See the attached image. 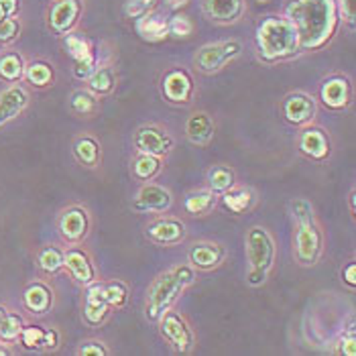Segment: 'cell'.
<instances>
[{
  "mask_svg": "<svg viewBox=\"0 0 356 356\" xmlns=\"http://www.w3.org/2000/svg\"><path fill=\"white\" fill-rule=\"evenodd\" d=\"M137 31L140 39L149 43H161L169 37V25L161 15L157 13H147L137 21Z\"/></svg>",
  "mask_w": 356,
  "mask_h": 356,
  "instance_id": "obj_22",
  "label": "cell"
},
{
  "mask_svg": "<svg viewBox=\"0 0 356 356\" xmlns=\"http://www.w3.org/2000/svg\"><path fill=\"white\" fill-rule=\"evenodd\" d=\"M243 51L241 41L230 39V41H220V43H208L197 49L193 57V63L200 72L204 74H216L224 70L230 61H234Z\"/></svg>",
  "mask_w": 356,
  "mask_h": 356,
  "instance_id": "obj_5",
  "label": "cell"
},
{
  "mask_svg": "<svg viewBox=\"0 0 356 356\" xmlns=\"http://www.w3.org/2000/svg\"><path fill=\"white\" fill-rule=\"evenodd\" d=\"M6 314H8V312H6L4 307H0V326H2V320L6 318Z\"/></svg>",
  "mask_w": 356,
  "mask_h": 356,
  "instance_id": "obj_51",
  "label": "cell"
},
{
  "mask_svg": "<svg viewBox=\"0 0 356 356\" xmlns=\"http://www.w3.org/2000/svg\"><path fill=\"white\" fill-rule=\"evenodd\" d=\"M159 171H161L159 157L138 153L137 157H135V161H133V173H135V177L140 179V181H151Z\"/></svg>",
  "mask_w": 356,
  "mask_h": 356,
  "instance_id": "obj_30",
  "label": "cell"
},
{
  "mask_svg": "<svg viewBox=\"0 0 356 356\" xmlns=\"http://www.w3.org/2000/svg\"><path fill=\"white\" fill-rule=\"evenodd\" d=\"M108 316V302L104 296L102 283H88L86 289V302H83V320L88 326H100Z\"/></svg>",
  "mask_w": 356,
  "mask_h": 356,
  "instance_id": "obj_14",
  "label": "cell"
},
{
  "mask_svg": "<svg viewBox=\"0 0 356 356\" xmlns=\"http://www.w3.org/2000/svg\"><path fill=\"white\" fill-rule=\"evenodd\" d=\"M0 78L8 83H15L19 82L21 78H25V61H23V57L15 54V51L0 55Z\"/></svg>",
  "mask_w": 356,
  "mask_h": 356,
  "instance_id": "obj_27",
  "label": "cell"
},
{
  "mask_svg": "<svg viewBox=\"0 0 356 356\" xmlns=\"http://www.w3.org/2000/svg\"><path fill=\"white\" fill-rule=\"evenodd\" d=\"M29 96L27 92L19 86H13L0 94V127L19 116L25 106H27Z\"/></svg>",
  "mask_w": 356,
  "mask_h": 356,
  "instance_id": "obj_21",
  "label": "cell"
},
{
  "mask_svg": "<svg viewBox=\"0 0 356 356\" xmlns=\"http://www.w3.org/2000/svg\"><path fill=\"white\" fill-rule=\"evenodd\" d=\"M157 0H129L127 6H124V15L131 19V21H138L140 17H145L147 13L153 10Z\"/></svg>",
  "mask_w": 356,
  "mask_h": 356,
  "instance_id": "obj_39",
  "label": "cell"
},
{
  "mask_svg": "<svg viewBox=\"0 0 356 356\" xmlns=\"http://www.w3.org/2000/svg\"><path fill=\"white\" fill-rule=\"evenodd\" d=\"M252 202H254V195L247 188H230L228 192L222 193V206L234 216L247 212L252 206Z\"/></svg>",
  "mask_w": 356,
  "mask_h": 356,
  "instance_id": "obj_25",
  "label": "cell"
},
{
  "mask_svg": "<svg viewBox=\"0 0 356 356\" xmlns=\"http://www.w3.org/2000/svg\"><path fill=\"white\" fill-rule=\"evenodd\" d=\"M165 98L175 104H188L193 96V80L186 70H171L167 72L161 82Z\"/></svg>",
  "mask_w": 356,
  "mask_h": 356,
  "instance_id": "obj_13",
  "label": "cell"
},
{
  "mask_svg": "<svg viewBox=\"0 0 356 356\" xmlns=\"http://www.w3.org/2000/svg\"><path fill=\"white\" fill-rule=\"evenodd\" d=\"M74 155L76 159L86 167H96L100 163V145L92 137H82L74 145Z\"/></svg>",
  "mask_w": 356,
  "mask_h": 356,
  "instance_id": "obj_28",
  "label": "cell"
},
{
  "mask_svg": "<svg viewBox=\"0 0 356 356\" xmlns=\"http://www.w3.org/2000/svg\"><path fill=\"white\" fill-rule=\"evenodd\" d=\"M88 86L94 94H110L116 88V74L112 67H96L92 76L88 78Z\"/></svg>",
  "mask_w": 356,
  "mask_h": 356,
  "instance_id": "obj_29",
  "label": "cell"
},
{
  "mask_svg": "<svg viewBox=\"0 0 356 356\" xmlns=\"http://www.w3.org/2000/svg\"><path fill=\"white\" fill-rule=\"evenodd\" d=\"M167 25H169V35L175 37V39H188V37H192L193 23L188 15H173L171 21H167Z\"/></svg>",
  "mask_w": 356,
  "mask_h": 356,
  "instance_id": "obj_38",
  "label": "cell"
},
{
  "mask_svg": "<svg viewBox=\"0 0 356 356\" xmlns=\"http://www.w3.org/2000/svg\"><path fill=\"white\" fill-rule=\"evenodd\" d=\"M88 228H90L88 212L83 208H80V206L67 208L61 214V218H59V234L67 243H80V241H83L86 234H88Z\"/></svg>",
  "mask_w": 356,
  "mask_h": 356,
  "instance_id": "obj_16",
  "label": "cell"
},
{
  "mask_svg": "<svg viewBox=\"0 0 356 356\" xmlns=\"http://www.w3.org/2000/svg\"><path fill=\"white\" fill-rule=\"evenodd\" d=\"M186 137L193 145H208L214 137V122L206 112H193L186 122Z\"/></svg>",
  "mask_w": 356,
  "mask_h": 356,
  "instance_id": "obj_23",
  "label": "cell"
},
{
  "mask_svg": "<svg viewBox=\"0 0 356 356\" xmlns=\"http://www.w3.org/2000/svg\"><path fill=\"white\" fill-rule=\"evenodd\" d=\"M147 236L151 243L161 245V247H171L177 245L186 238V226L181 220L175 218H159L147 228Z\"/></svg>",
  "mask_w": 356,
  "mask_h": 356,
  "instance_id": "obj_15",
  "label": "cell"
},
{
  "mask_svg": "<svg viewBox=\"0 0 356 356\" xmlns=\"http://www.w3.org/2000/svg\"><path fill=\"white\" fill-rule=\"evenodd\" d=\"M247 257L250 271L267 273L271 269L275 259V243L265 228L252 226L247 232Z\"/></svg>",
  "mask_w": 356,
  "mask_h": 356,
  "instance_id": "obj_6",
  "label": "cell"
},
{
  "mask_svg": "<svg viewBox=\"0 0 356 356\" xmlns=\"http://www.w3.org/2000/svg\"><path fill=\"white\" fill-rule=\"evenodd\" d=\"M57 342H59V334H57L55 330H45L43 340H41V348H45V350H54L55 346H57Z\"/></svg>",
  "mask_w": 356,
  "mask_h": 356,
  "instance_id": "obj_47",
  "label": "cell"
},
{
  "mask_svg": "<svg viewBox=\"0 0 356 356\" xmlns=\"http://www.w3.org/2000/svg\"><path fill=\"white\" fill-rule=\"evenodd\" d=\"M78 355L82 356H106L108 355V350L104 348V344L102 342H96V340H92V342H86L82 348L78 350Z\"/></svg>",
  "mask_w": 356,
  "mask_h": 356,
  "instance_id": "obj_44",
  "label": "cell"
},
{
  "mask_svg": "<svg viewBox=\"0 0 356 356\" xmlns=\"http://www.w3.org/2000/svg\"><path fill=\"white\" fill-rule=\"evenodd\" d=\"M25 78L37 88H45L54 82V70L45 61H33L31 65H25Z\"/></svg>",
  "mask_w": 356,
  "mask_h": 356,
  "instance_id": "obj_32",
  "label": "cell"
},
{
  "mask_svg": "<svg viewBox=\"0 0 356 356\" xmlns=\"http://www.w3.org/2000/svg\"><path fill=\"white\" fill-rule=\"evenodd\" d=\"M257 51L265 63H277L300 54V37L287 17H267L257 27Z\"/></svg>",
  "mask_w": 356,
  "mask_h": 356,
  "instance_id": "obj_2",
  "label": "cell"
},
{
  "mask_svg": "<svg viewBox=\"0 0 356 356\" xmlns=\"http://www.w3.org/2000/svg\"><path fill=\"white\" fill-rule=\"evenodd\" d=\"M21 8V0H0V15L2 19L15 17Z\"/></svg>",
  "mask_w": 356,
  "mask_h": 356,
  "instance_id": "obj_46",
  "label": "cell"
},
{
  "mask_svg": "<svg viewBox=\"0 0 356 356\" xmlns=\"http://www.w3.org/2000/svg\"><path fill=\"white\" fill-rule=\"evenodd\" d=\"M43 334H45V328H41V326H23L19 338H21L25 348L33 350V348H41Z\"/></svg>",
  "mask_w": 356,
  "mask_h": 356,
  "instance_id": "obj_40",
  "label": "cell"
},
{
  "mask_svg": "<svg viewBox=\"0 0 356 356\" xmlns=\"http://www.w3.org/2000/svg\"><path fill=\"white\" fill-rule=\"evenodd\" d=\"M167 2V6L171 8V10H179V8H184L190 0H165Z\"/></svg>",
  "mask_w": 356,
  "mask_h": 356,
  "instance_id": "obj_49",
  "label": "cell"
},
{
  "mask_svg": "<svg viewBox=\"0 0 356 356\" xmlns=\"http://www.w3.org/2000/svg\"><path fill=\"white\" fill-rule=\"evenodd\" d=\"M161 322V334L165 336V340H169L173 344V348L181 355L190 353L193 348V332L188 326V322L175 314V312H165Z\"/></svg>",
  "mask_w": 356,
  "mask_h": 356,
  "instance_id": "obj_7",
  "label": "cell"
},
{
  "mask_svg": "<svg viewBox=\"0 0 356 356\" xmlns=\"http://www.w3.org/2000/svg\"><path fill=\"white\" fill-rule=\"evenodd\" d=\"M300 151L314 161H324L330 155V140L322 129H305L300 137Z\"/></svg>",
  "mask_w": 356,
  "mask_h": 356,
  "instance_id": "obj_19",
  "label": "cell"
},
{
  "mask_svg": "<svg viewBox=\"0 0 356 356\" xmlns=\"http://www.w3.org/2000/svg\"><path fill=\"white\" fill-rule=\"evenodd\" d=\"M37 263H39V267H41L43 273H59L63 269V250H59L57 247H45L39 252Z\"/></svg>",
  "mask_w": 356,
  "mask_h": 356,
  "instance_id": "obj_33",
  "label": "cell"
},
{
  "mask_svg": "<svg viewBox=\"0 0 356 356\" xmlns=\"http://www.w3.org/2000/svg\"><path fill=\"white\" fill-rule=\"evenodd\" d=\"M291 212L298 222V232H296V259L303 267H312L318 263L324 238L322 232L314 220V208L307 200H296L291 202Z\"/></svg>",
  "mask_w": 356,
  "mask_h": 356,
  "instance_id": "obj_4",
  "label": "cell"
},
{
  "mask_svg": "<svg viewBox=\"0 0 356 356\" xmlns=\"http://www.w3.org/2000/svg\"><path fill=\"white\" fill-rule=\"evenodd\" d=\"M316 100L303 92H296V94H289L285 100H283V116L289 124H296V127H303V124H309L316 116Z\"/></svg>",
  "mask_w": 356,
  "mask_h": 356,
  "instance_id": "obj_10",
  "label": "cell"
},
{
  "mask_svg": "<svg viewBox=\"0 0 356 356\" xmlns=\"http://www.w3.org/2000/svg\"><path fill=\"white\" fill-rule=\"evenodd\" d=\"M204 15L216 25H234L245 15V0H204Z\"/></svg>",
  "mask_w": 356,
  "mask_h": 356,
  "instance_id": "obj_9",
  "label": "cell"
},
{
  "mask_svg": "<svg viewBox=\"0 0 356 356\" xmlns=\"http://www.w3.org/2000/svg\"><path fill=\"white\" fill-rule=\"evenodd\" d=\"M320 98L324 106L332 110L346 108L353 100V86L344 76H332L320 88Z\"/></svg>",
  "mask_w": 356,
  "mask_h": 356,
  "instance_id": "obj_17",
  "label": "cell"
},
{
  "mask_svg": "<svg viewBox=\"0 0 356 356\" xmlns=\"http://www.w3.org/2000/svg\"><path fill=\"white\" fill-rule=\"evenodd\" d=\"M63 267L82 285H88L96 279V271L90 257L80 248H70L67 252H63Z\"/></svg>",
  "mask_w": 356,
  "mask_h": 356,
  "instance_id": "obj_18",
  "label": "cell"
},
{
  "mask_svg": "<svg viewBox=\"0 0 356 356\" xmlns=\"http://www.w3.org/2000/svg\"><path fill=\"white\" fill-rule=\"evenodd\" d=\"M23 303L31 314H47L51 303H54V293L45 283H31L25 293H23Z\"/></svg>",
  "mask_w": 356,
  "mask_h": 356,
  "instance_id": "obj_24",
  "label": "cell"
},
{
  "mask_svg": "<svg viewBox=\"0 0 356 356\" xmlns=\"http://www.w3.org/2000/svg\"><path fill=\"white\" fill-rule=\"evenodd\" d=\"M195 279L192 267L188 265H179L167 273L159 275L147 293V307L145 314L151 322H159L163 318L165 312L171 309V305L177 302V298L190 287Z\"/></svg>",
  "mask_w": 356,
  "mask_h": 356,
  "instance_id": "obj_3",
  "label": "cell"
},
{
  "mask_svg": "<svg viewBox=\"0 0 356 356\" xmlns=\"http://www.w3.org/2000/svg\"><path fill=\"white\" fill-rule=\"evenodd\" d=\"M63 45H65V51L74 57V61L86 59V57L94 55L90 43L83 39L82 35H76V33H72V31H70L67 35H63Z\"/></svg>",
  "mask_w": 356,
  "mask_h": 356,
  "instance_id": "obj_35",
  "label": "cell"
},
{
  "mask_svg": "<svg viewBox=\"0 0 356 356\" xmlns=\"http://www.w3.org/2000/svg\"><path fill=\"white\" fill-rule=\"evenodd\" d=\"M257 2H261V4H267V2H271V0H257Z\"/></svg>",
  "mask_w": 356,
  "mask_h": 356,
  "instance_id": "obj_53",
  "label": "cell"
},
{
  "mask_svg": "<svg viewBox=\"0 0 356 356\" xmlns=\"http://www.w3.org/2000/svg\"><path fill=\"white\" fill-rule=\"evenodd\" d=\"M338 6H340V15H344L346 23L353 27L356 19V2L355 0H338Z\"/></svg>",
  "mask_w": 356,
  "mask_h": 356,
  "instance_id": "obj_45",
  "label": "cell"
},
{
  "mask_svg": "<svg viewBox=\"0 0 356 356\" xmlns=\"http://www.w3.org/2000/svg\"><path fill=\"white\" fill-rule=\"evenodd\" d=\"M216 206V193L212 190H200V192H192L186 202H184V208L190 216H204L208 214L212 208Z\"/></svg>",
  "mask_w": 356,
  "mask_h": 356,
  "instance_id": "obj_26",
  "label": "cell"
},
{
  "mask_svg": "<svg viewBox=\"0 0 356 356\" xmlns=\"http://www.w3.org/2000/svg\"><path fill=\"white\" fill-rule=\"evenodd\" d=\"M21 33V23L15 19V17H8V19H0V43L6 45V43H13Z\"/></svg>",
  "mask_w": 356,
  "mask_h": 356,
  "instance_id": "obj_41",
  "label": "cell"
},
{
  "mask_svg": "<svg viewBox=\"0 0 356 356\" xmlns=\"http://www.w3.org/2000/svg\"><path fill=\"white\" fill-rule=\"evenodd\" d=\"M23 326L25 324H23V318L21 316L6 314V318L2 320V326H0V340L2 342H15V340H19Z\"/></svg>",
  "mask_w": 356,
  "mask_h": 356,
  "instance_id": "obj_37",
  "label": "cell"
},
{
  "mask_svg": "<svg viewBox=\"0 0 356 356\" xmlns=\"http://www.w3.org/2000/svg\"><path fill=\"white\" fill-rule=\"evenodd\" d=\"M340 17L338 0H293L287 6V19L298 31L302 51L326 47L340 27Z\"/></svg>",
  "mask_w": 356,
  "mask_h": 356,
  "instance_id": "obj_1",
  "label": "cell"
},
{
  "mask_svg": "<svg viewBox=\"0 0 356 356\" xmlns=\"http://www.w3.org/2000/svg\"><path fill=\"white\" fill-rule=\"evenodd\" d=\"M96 70V55H90L86 59L74 61V76L78 80H88L92 76V72Z\"/></svg>",
  "mask_w": 356,
  "mask_h": 356,
  "instance_id": "obj_42",
  "label": "cell"
},
{
  "mask_svg": "<svg viewBox=\"0 0 356 356\" xmlns=\"http://www.w3.org/2000/svg\"><path fill=\"white\" fill-rule=\"evenodd\" d=\"M133 143H135L138 153L153 155V157H159V159L165 157L173 147V138L169 137L165 131L157 129V127H140L135 133Z\"/></svg>",
  "mask_w": 356,
  "mask_h": 356,
  "instance_id": "obj_8",
  "label": "cell"
},
{
  "mask_svg": "<svg viewBox=\"0 0 356 356\" xmlns=\"http://www.w3.org/2000/svg\"><path fill=\"white\" fill-rule=\"evenodd\" d=\"M348 202H350V212H353V214H356V192L355 190L350 192V200H348Z\"/></svg>",
  "mask_w": 356,
  "mask_h": 356,
  "instance_id": "obj_50",
  "label": "cell"
},
{
  "mask_svg": "<svg viewBox=\"0 0 356 356\" xmlns=\"http://www.w3.org/2000/svg\"><path fill=\"white\" fill-rule=\"evenodd\" d=\"M104 296H106L108 307L122 309L129 303V287L122 281H112L104 285Z\"/></svg>",
  "mask_w": 356,
  "mask_h": 356,
  "instance_id": "obj_36",
  "label": "cell"
},
{
  "mask_svg": "<svg viewBox=\"0 0 356 356\" xmlns=\"http://www.w3.org/2000/svg\"><path fill=\"white\" fill-rule=\"evenodd\" d=\"M342 281H344L348 287H356V263H348V265L342 269Z\"/></svg>",
  "mask_w": 356,
  "mask_h": 356,
  "instance_id": "obj_48",
  "label": "cell"
},
{
  "mask_svg": "<svg viewBox=\"0 0 356 356\" xmlns=\"http://www.w3.org/2000/svg\"><path fill=\"white\" fill-rule=\"evenodd\" d=\"M188 257H190V263L193 267H197L202 271H210V269H216L224 261L226 250L216 243H197L190 248Z\"/></svg>",
  "mask_w": 356,
  "mask_h": 356,
  "instance_id": "obj_20",
  "label": "cell"
},
{
  "mask_svg": "<svg viewBox=\"0 0 356 356\" xmlns=\"http://www.w3.org/2000/svg\"><path fill=\"white\" fill-rule=\"evenodd\" d=\"M171 193L161 186L149 184L138 190L137 197L133 200V210L138 214H149V212H167L171 208Z\"/></svg>",
  "mask_w": 356,
  "mask_h": 356,
  "instance_id": "obj_11",
  "label": "cell"
},
{
  "mask_svg": "<svg viewBox=\"0 0 356 356\" xmlns=\"http://www.w3.org/2000/svg\"><path fill=\"white\" fill-rule=\"evenodd\" d=\"M70 106L76 114H82V116H90L98 110V100L92 92H86V90H76L70 98Z\"/></svg>",
  "mask_w": 356,
  "mask_h": 356,
  "instance_id": "obj_34",
  "label": "cell"
},
{
  "mask_svg": "<svg viewBox=\"0 0 356 356\" xmlns=\"http://www.w3.org/2000/svg\"><path fill=\"white\" fill-rule=\"evenodd\" d=\"M82 15L80 0H57L49 10V27L57 35H67Z\"/></svg>",
  "mask_w": 356,
  "mask_h": 356,
  "instance_id": "obj_12",
  "label": "cell"
},
{
  "mask_svg": "<svg viewBox=\"0 0 356 356\" xmlns=\"http://www.w3.org/2000/svg\"><path fill=\"white\" fill-rule=\"evenodd\" d=\"M340 355L356 356V336H355V322H350L348 336L342 338V346H340Z\"/></svg>",
  "mask_w": 356,
  "mask_h": 356,
  "instance_id": "obj_43",
  "label": "cell"
},
{
  "mask_svg": "<svg viewBox=\"0 0 356 356\" xmlns=\"http://www.w3.org/2000/svg\"><path fill=\"white\" fill-rule=\"evenodd\" d=\"M208 184H210V190L214 193L228 192L230 188H234V173L226 165H216L208 173Z\"/></svg>",
  "mask_w": 356,
  "mask_h": 356,
  "instance_id": "obj_31",
  "label": "cell"
},
{
  "mask_svg": "<svg viewBox=\"0 0 356 356\" xmlns=\"http://www.w3.org/2000/svg\"><path fill=\"white\" fill-rule=\"evenodd\" d=\"M8 355V350H6V348H2V346H0V356H6Z\"/></svg>",
  "mask_w": 356,
  "mask_h": 356,
  "instance_id": "obj_52",
  "label": "cell"
}]
</instances>
